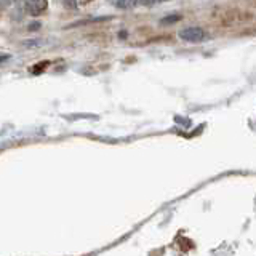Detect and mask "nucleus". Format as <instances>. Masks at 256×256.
I'll use <instances>...</instances> for the list:
<instances>
[{
  "label": "nucleus",
  "instance_id": "nucleus-1",
  "mask_svg": "<svg viewBox=\"0 0 256 256\" xmlns=\"http://www.w3.org/2000/svg\"><path fill=\"white\" fill-rule=\"evenodd\" d=\"M180 38L184 40V42L198 44L205 38V30L202 28H197V26L186 28V29L180 30Z\"/></svg>",
  "mask_w": 256,
  "mask_h": 256
},
{
  "label": "nucleus",
  "instance_id": "nucleus-2",
  "mask_svg": "<svg viewBox=\"0 0 256 256\" xmlns=\"http://www.w3.org/2000/svg\"><path fill=\"white\" fill-rule=\"evenodd\" d=\"M22 2L26 4L28 12H30L32 14L44 12L46 6V0H22Z\"/></svg>",
  "mask_w": 256,
  "mask_h": 256
},
{
  "label": "nucleus",
  "instance_id": "nucleus-3",
  "mask_svg": "<svg viewBox=\"0 0 256 256\" xmlns=\"http://www.w3.org/2000/svg\"><path fill=\"white\" fill-rule=\"evenodd\" d=\"M116 5L122 10H130V8H134L138 5V0H117Z\"/></svg>",
  "mask_w": 256,
  "mask_h": 256
},
{
  "label": "nucleus",
  "instance_id": "nucleus-4",
  "mask_svg": "<svg viewBox=\"0 0 256 256\" xmlns=\"http://www.w3.org/2000/svg\"><path fill=\"white\" fill-rule=\"evenodd\" d=\"M181 20V14H174V16H165V18L160 21L162 24H172V22H176Z\"/></svg>",
  "mask_w": 256,
  "mask_h": 256
},
{
  "label": "nucleus",
  "instance_id": "nucleus-5",
  "mask_svg": "<svg viewBox=\"0 0 256 256\" xmlns=\"http://www.w3.org/2000/svg\"><path fill=\"white\" fill-rule=\"evenodd\" d=\"M166 2V0H138V4H142L146 6H152V5H157V4H162Z\"/></svg>",
  "mask_w": 256,
  "mask_h": 256
},
{
  "label": "nucleus",
  "instance_id": "nucleus-6",
  "mask_svg": "<svg viewBox=\"0 0 256 256\" xmlns=\"http://www.w3.org/2000/svg\"><path fill=\"white\" fill-rule=\"evenodd\" d=\"M64 5L69 8H77V0H64Z\"/></svg>",
  "mask_w": 256,
  "mask_h": 256
},
{
  "label": "nucleus",
  "instance_id": "nucleus-7",
  "mask_svg": "<svg viewBox=\"0 0 256 256\" xmlns=\"http://www.w3.org/2000/svg\"><path fill=\"white\" fill-rule=\"evenodd\" d=\"M38 26H40L38 22H34V24H30V28H29V29H30V30H36V29H37Z\"/></svg>",
  "mask_w": 256,
  "mask_h": 256
},
{
  "label": "nucleus",
  "instance_id": "nucleus-8",
  "mask_svg": "<svg viewBox=\"0 0 256 256\" xmlns=\"http://www.w3.org/2000/svg\"><path fill=\"white\" fill-rule=\"evenodd\" d=\"M8 60V56H0V62H4V61H6Z\"/></svg>",
  "mask_w": 256,
  "mask_h": 256
}]
</instances>
